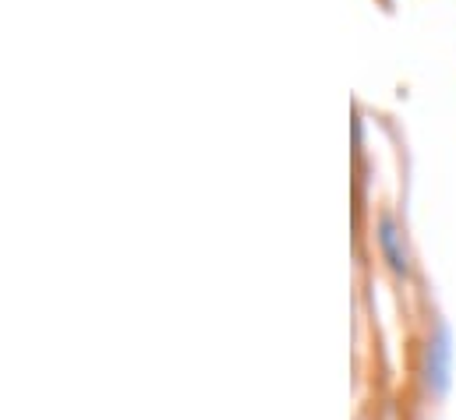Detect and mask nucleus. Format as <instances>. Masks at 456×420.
Instances as JSON below:
<instances>
[{
    "label": "nucleus",
    "instance_id": "1",
    "mask_svg": "<svg viewBox=\"0 0 456 420\" xmlns=\"http://www.w3.org/2000/svg\"><path fill=\"white\" fill-rule=\"evenodd\" d=\"M379 247H382V258L389 262L393 272H400V276L411 272V251H407L403 230H400L393 212H382V219H379Z\"/></svg>",
    "mask_w": 456,
    "mask_h": 420
}]
</instances>
